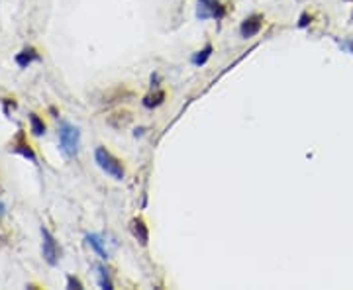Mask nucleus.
Wrapping results in <instances>:
<instances>
[{
    "label": "nucleus",
    "instance_id": "nucleus-1",
    "mask_svg": "<svg viewBox=\"0 0 353 290\" xmlns=\"http://www.w3.org/2000/svg\"><path fill=\"white\" fill-rule=\"evenodd\" d=\"M94 161H96V165H98L106 175H110L112 179L122 180L126 177V171H124L122 161L116 159L106 147H96V151H94Z\"/></svg>",
    "mask_w": 353,
    "mask_h": 290
},
{
    "label": "nucleus",
    "instance_id": "nucleus-2",
    "mask_svg": "<svg viewBox=\"0 0 353 290\" xmlns=\"http://www.w3.org/2000/svg\"><path fill=\"white\" fill-rule=\"evenodd\" d=\"M59 145H61V151L67 157L77 155L79 147H81V132H79V128H75L71 124H61V128H59Z\"/></svg>",
    "mask_w": 353,
    "mask_h": 290
},
{
    "label": "nucleus",
    "instance_id": "nucleus-3",
    "mask_svg": "<svg viewBox=\"0 0 353 290\" xmlns=\"http://www.w3.org/2000/svg\"><path fill=\"white\" fill-rule=\"evenodd\" d=\"M42 239H44V243H42L44 259L47 261V265L55 267V265H57V261H59V247H57L55 239H53V235L49 233V229H47V227H42Z\"/></svg>",
    "mask_w": 353,
    "mask_h": 290
},
{
    "label": "nucleus",
    "instance_id": "nucleus-4",
    "mask_svg": "<svg viewBox=\"0 0 353 290\" xmlns=\"http://www.w3.org/2000/svg\"><path fill=\"white\" fill-rule=\"evenodd\" d=\"M200 2V10H198V18H208V16H214V18H224L226 10L224 6L220 4V0H198Z\"/></svg>",
    "mask_w": 353,
    "mask_h": 290
},
{
    "label": "nucleus",
    "instance_id": "nucleus-5",
    "mask_svg": "<svg viewBox=\"0 0 353 290\" xmlns=\"http://www.w3.org/2000/svg\"><path fill=\"white\" fill-rule=\"evenodd\" d=\"M261 28H263V16L253 14V16L243 20L241 28H239V34H241V38H253V36H257L261 32Z\"/></svg>",
    "mask_w": 353,
    "mask_h": 290
},
{
    "label": "nucleus",
    "instance_id": "nucleus-6",
    "mask_svg": "<svg viewBox=\"0 0 353 290\" xmlns=\"http://www.w3.org/2000/svg\"><path fill=\"white\" fill-rule=\"evenodd\" d=\"M132 233H134V237L140 241L141 245L143 247L147 245V241H149V231H147V225H145V222H143L141 218L132 220Z\"/></svg>",
    "mask_w": 353,
    "mask_h": 290
},
{
    "label": "nucleus",
    "instance_id": "nucleus-7",
    "mask_svg": "<svg viewBox=\"0 0 353 290\" xmlns=\"http://www.w3.org/2000/svg\"><path fill=\"white\" fill-rule=\"evenodd\" d=\"M38 59H40V55H38L36 49H32V47H30V49H24L22 53L16 55V63H18L20 67H28L32 61H38Z\"/></svg>",
    "mask_w": 353,
    "mask_h": 290
},
{
    "label": "nucleus",
    "instance_id": "nucleus-8",
    "mask_svg": "<svg viewBox=\"0 0 353 290\" xmlns=\"http://www.w3.org/2000/svg\"><path fill=\"white\" fill-rule=\"evenodd\" d=\"M87 243L93 247L94 251H96L102 259H108V251H106V247H104V243H102L100 235H96V233H93V235H87Z\"/></svg>",
    "mask_w": 353,
    "mask_h": 290
},
{
    "label": "nucleus",
    "instance_id": "nucleus-9",
    "mask_svg": "<svg viewBox=\"0 0 353 290\" xmlns=\"http://www.w3.org/2000/svg\"><path fill=\"white\" fill-rule=\"evenodd\" d=\"M30 126H32V134L34 135L46 134V124L38 114H30Z\"/></svg>",
    "mask_w": 353,
    "mask_h": 290
},
{
    "label": "nucleus",
    "instance_id": "nucleus-10",
    "mask_svg": "<svg viewBox=\"0 0 353 290\" xmlns=\"http://www.w3.org/2000/svg\"><path fill=\"white\" fill-rule=\"evenodd\" d=\"M14 151H16V153H20V155H24L26 159H30V161H34V163H36V153H34V149H32L28 143H24V141H22V135H20V141L14 145Z\"/></svg>",
    "mask_w": 353,
    "mask_h": 290
},
{
    "label": "nucleus",
    "instance_id": "nucleus-11",
    "mask_svg": "<svg viewBox=\"0 0 353 290\" xmlns=\"http://www.w3.org/2000/svg\"><path fill=\"white\" fill-rule=\"evenodd\" d=\"M163 100H165V92L163 90H157V92H153V94H149V96L143 98V106L153 108V106H159Z\"/></svg>",
    "mask_w": 353,
    "mask_h": 290
},
{
    "label": "nucleus",
    "instance_id": "nucleus-12",
    "mask_svg": "<svg viewBox=\"0 0 353 290\" xmlns=\"http://www.w3.org/2000/svg\"><path fill=\"white\" fill-rule=\"evenodd\" d=\"M210 55H212V45L208 44L202 51H198L196 55H192V63H194V65H204V63L210 59Z\"/></svg>",
    "mask_w": 353,
    "mask_h": 290
},
{
    "label": "nucleus",
    "instance_id": "nucleus-13",
    "mask_svg": "<svg viewBox=\"0 0 353 290\" xmlns=\"http://www.w3.org/2000/svg\"><path fill=\"white\" fill-rule=\"evenodd\" d=\"M98 284H100V288H106V290L112 288V280H110L108 270L104 267H98Z\"/></svg>",
    "mask_w": 353,
    "mask_h": 290
},
{
    "label": "nucleus",
    "instance_id": "nucleus-14",
    "mask_svg": "<svg viewBox=\"0 0 353 290\" xmlns=\"http://www.w3.org/2000/svg\"><path fill=\"white\" fill-rule=\"evenodd\" d=\"M67 288H83V282L79 280V278H75V276H67Z\"/></svg>",
    "mask_w": 353,
    "mask_h": 290
},
{
    "label": "nucleus",
    "instance_id": "nucleus-15",
    "mask_svg": "<svg viewBox=\"0 0 353 290\" xmlns=\"http://www.w3.org/2000/svg\"><path fill=\"white\" fill-rule=\"evenodd\" d=\"M308 20H310V16H308V14H302V16H300V22H298V26H300V28H306V26H308Z\"/></svg>",
    "mask_w": 353,
    "mask_h": 290
},
{
    "label": "nucleus",
    "instance_id": "nucleus-16",
    "mask_svg": "<svg viewBox=\"0 0 353 290\" xmlns=\"http://www.w3.org/2000/svg\"><path fill=\"white\" fill-rule=\"evenodd\" d=\"M347 47H349V51L353 53V40H349V42H347Z\"/></svg>",
    "mask_w": 353,
    "mask_h": 290
}]
</instances>
